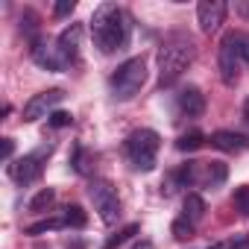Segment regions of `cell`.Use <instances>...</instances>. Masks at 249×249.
I'll return each mask as SVG.
<instances>
[{"instance_id": "1", "label": "cell", "mask_w": 249, "mask_h": 249, "mask_svg": "<svg viewBox=\"0 0 249 249\" xmlns=\"http://www.w3.org/2000/svg\"><path fill=\"white\" fill-rule=\"evenodd\" d=\"M91 38L103 53H117L129 44V21L117 3H100L91 15Z\"/></svg>"}, {"instance_id": "2", "label": "cell", "mask_w": 249, "mask_h": 249, "mask_svg": "<svg viewBox=\"0 0 249 249\" xmlns=\"http://www.w3.org/2000/svg\"><path fill=\"white\" fill-rule=\"evenodd\" d=\"M194 56H196V47H194L191 38L170 36L159 47V56H156L159 59V79H161V85H173L188 71V65L194 62Z\"/></svg>"}, {"instance_id": "3", "label": "cell", "mask_w": 249, "mask_h": 249, "mask_svg": "<svg viewBox=\"0 0 249 249\" xmlns=\"http://www.w3.org/2000/svg\"><path fill=\"white\" fill-rule=\"evenodd\" d=\"M159 150H161V138L159 132L153 129H135L129 138H126V159L135 170L141 173H150L156 167V159H159Z\"/></svg>"}, {"instance_id": "4", "label": "cell", "mask_w": 249, "mask_h": 249, "mask_svg": "<svg viewBox=\"0 0 249 249\" xmlns=\"http://www.w3.org/2000/svg\"><path fill=\"white\" fill-rule=\"evenodd\" d=\"M144 82H147V62H144V56L126 59V62H123V65L111 73V79H108L111 94H114L117 100H132V97L144 88Z\"/></svg>"}, {"instance_id": "5", "label": "cell", "mask_w": 249, "mask_h": 249, "mask_svg": "<svg viewBox=\"0 0 249 249\" xmlns=\"http://www.w3.org/2000/svg\"><path fill=\"white\" fill-rule=\"evenodd\" d=\"M229 176V167L223 161H188L179 167V173L173 176L179 185H202V188H220Z\"/></svg>"}, {"instance_id": "6", "label": "cell", "mask_w": 249, "mask_h": 249, "mask_svg": "<svg viewBox=\"0 0 249 249\" xmlns=\"http://www.w3.org/2000/svg\"><path fill=\"white\" fill-rule=\"evenodd\" d=\"M240 65H243V53H240V33H226L220 41V56H217V68H220V79L226 85H234L240 79Z\"/></svg>"}, {"instance_id": "7", "label": "cell", "mask_w": 249, "mask_h": 249, "mask_svg": "<svg viewBox=\"0 0 249 249\" xmlns=\"http://www.w3.org/2000/svg\"><path fill=\"white\" fill-rule=\"evenodd\" d=\"M88 196H91L94 211L100 214V220H103L106 226H114L123 211H120V199H117V191L111 188V182L94 179V182L88 185Z\"/></svg>"}, {"instance_id": "8", "label": "cell", "mask_w": 249, "mask_h": 249, "mask_svg": "<svg viewBox=\"0 0 249 249\" xmlns=\"http://www.w3.org/2000/svg\"><path fill=\"white\" fill-rule=\"evenodd\" d=\"M50 153H53V147L47 144V147H41V150H36V153H30V156H21L18 161L9 164V176H12L18 185H30V182H36V179L44 173V161H47Z\"/></svg>"}, {"instance_id": "9", "label": "cell", "mask_w": 249, "mask_h": 249, "mask_svg": "<svg viewBox=\"0 0 249 249\" xmlns=\"http://www.w3.org/2000/svg\"><path fill=\"white\" fill-rule=\"evenodd\" d=\"M65 100V91L62 88H50V91H41V94H33L24 106V120L33 123L38 117H50L56 111V106Z\"/></svg>"}, {"instance_id": "10", "label": "cell", "mask_w": 249, "mask_h": 249, "mask_svg": "<svg viewBox=\"0 0 249 249\" xmlns=\"http://www.w3.org/2000/svg\"><path fill=\"white\" fill-rule=\"evenodd\" d=\"M226 12L229 6L223 3V0H202V3L196 6V24L202 33H217L220 24L226 21Z\"/></svg>"}, {"instance_id": "11", "label": "cell", "mask_w": 249, "mask_h": 249, "mask_svg": "<svg viewBox=\"0 0 249 249\" xmlns=\"http://www.w3.org/2000/svg\"><path fill=\"white\" fill-rule=\"evenodd\" d=\"M33 62L44 71H62L65 68V59L59 53V47H50L44 38H36L33 41Z\"/></svg>"}, {"instance_id": "12", "label": "cell", "mask_w": 249, "mask_h": 249, "mask_svg": "<svg viewBox=\"0 0 249 249\" xmlns=\"http://www.w3.org/2000/svg\"><path fill=\"white\" fill-rule=\"evenodd\" d=\"M79 41H82V27H79V24H71V27H65V30H62V36H59L56 47H59L62 59H65V65L76 62V56H79Z\"/></svg>"}, {"instance_id": "13", "label": "cell", "mask_w": 249, "mask_h": 249, "mask_svg": "<svg viewBox=\"0 0 249 249\" xmlns=\"http://www.w3.org/2000/svg\"><path fill=\"white\" fill-rule=\"evenodd\" d=\"M211 147L223 150V153H246L249 150V138L240 135V132H231V129H220L211 135Z\"/></svg>"}, {"instance_id": "14", "label": "cell", "mask_w": 249, "mask_h": 249, "mask_svg": "<svg viewBox=\"0 0 249 249\" xmlns=\"http://www.w3.org/2000/svg\"><path fill=\"white\" fill-rule=\"evenodd\" d=\"M176 106H179V111L185 114V117H202V111H205V97L199 94V88H185L182 94H179V100H176Z\"/></svg>"}, {"instance_id": "15", "label": "cell", "mask_w": 249, "mask_h": 249, "mask_svg": "<svg viewBox=\"0 0 249 249\" xmlns=\"http://www.w3.org/2000/svg\"><path fill=\"white\" fill-rule=\"evenodd\" d=\"M202 217H205V199L199 194H188L185 196V220L196 226Z\"/></svg>"}, {"instance_id": "16", "label": "cell", "mask_w": 249, "mask_h": 249, "mask_svg": "<svg viewBox=\"0 0 249 249\" xmlns=\"http://www.w3.org/2000/svg\"><path fill=\"white\" fill-rule=\"evenodd\" d=\"M65 226H68L65 217H47V220H38V223L27 226L24 231H27L30 237H38V234H44V231H56V229H65Z\"/></svg>"}, {"instance_id": "17", "label": "cell", "mask_w": 249, "mask_h": 249, "mask_svg": "<svg viewBox=\"0 0 249 249\" xmlns=\"http://www.w3.org/2000/svg\"><path fill=\"white\" fill-rule=\"evenodd\" d=\"M202 144H205V135H202V132H196V129H191V132L179 135L176 150H182V153H194V150H199Z\"/></svg>"}, {"instance_id": "18", "label": "cell", "mask_w": 249, "mask_h": 249, "mask_svg": "<svg viewBox=\"0 0 249 249\" xmlns=\"http://www.w3.org/2000/svg\"><path fill=\"white\" fill-rule=\"evenodd\" d=\"M94 161H97V156H94V153H88V150H82V147H79V150H76V156H73V167H76V173H82V176H88V173L97 167Z\"/></svg>"}, {"instance_id": "19", "label": "cell", "mask_w": 249, "mask_h": 249, "mask_svg": "<svg viewBox=\"0 0 249 249\" xmlns=\"http://www.w3.org/2000/svg\"><path fill=\"white\" fill-rule=\"evenodd\" d=\"M53 199H56V191H53V188H41V191L30 199V211H36V214H38V211H47V208L53 205Z\"/></svg>"}, {"instance_id": "20", "label": "cell", "mask_w": 249, "mask_h": 249, "mask_svg": "<svg viewBox=\"0 0 249 249\" xmlns=\"http://www.w3.org/2000/svg\"><path fill=\"white\" fill-rule=\"evenodd\" d=\"M138 229H141L138 223H129V226H123L117 234H111V237L106 240V246H103V249H117V246H123V243H126L132 234H138Z\"/></svg>"}, {"instance_id": "21", "label": "cell", "mask_w": 249, "mask_h": 249, "mask_svg": "<svg viewBox=\"0 0 249 249\" xmlns=\"http://www.w3.org/2000/svg\"><path fill=\"white\" fill-rule=\"evenodd\" d=\"M62 217H65V223L73 226V229H85V223H88V214L82 211V205H68Z\"/></svg>"}, {"instance_id": "22", "label": "cell", "mask_w": 249, "mask_h": 249, "mask_svg": "<svg viewBox=\"0 0 249 249\" xmlns=\"http://www.w3.org/2000/svg\"><path fill=\"white\" fill-rule=\"evenodd\" d=\"M231 205H234L243 217H249V185L234 188V194H231Z\"/></svg>"}, {"instance_id": "23", "label": "cell", "mask_w": 249, "mask_h": 249, "mask_svg": "<svg viewBox=\"0 0 249 249\" xmlns=\"http://www.w3.org/2000/svg\"><path fill=\"white\" fill-rule=\"evenodd\" d=\"M170 231H173L176 240H191V237H194V223H188V220L182 217V220H176V223L170 226Z\"/></svg>"}, {"instance_id": "24", "label": "cell", "mask_w": 249, "mask_h": 249, "mask_svg": "<svg viewBox=\"0 0 249 249\" xmlns=\"http://www.w3.org/2000/svg\"><path fill=\"white\" fill-rule=\"evenodd\" d=\"M47 123H50L53 129H65V126H71V123H73V114H71V111H59V108H56V111L47 117Z\"/></svg>"}, {"instance_id": "25", "label": "cell", "mask_w": 249, "mask_h": 249, "mask_svg": "<svg viewBox=\"0 0 249 249\" xmlns=\"http://www.w3.org/2000/svg\"><path fill=\"white\" fill-rule=\"evenodd\" d=\"M73 9H76V0H62V3L53 6V15H56V18H65V15H71Z\"/></svg>"}, {"instance_id": "26", "label": "cell", "mask_w": 249, "mask_h": 249, "mask_svg": "<svg viewBox=\"0 0 249 249\" xmlns=\"http://www.w3.org/2000/svg\"><path fill=\"white\" fill-rule=\"evenodd\" d=\"M240 53H243V62L249 65V36L240 33Z\"/></svg>"}, {"instance_id": "27", "label": "cell", "mask_w": 249, "mask_h": 249, "mask_svg": "<svg viewBox=\"0 0 249 249\" xmlns=\"http://www.w3.org/2000/svg\"><path fill=\"white\" fill-rule=\"evenodd\" d=\"M12 150H15V144H12V138H3V159H6V161L12 159Z\"/></svg>"}, {"instance_id": "28", "label": "cell", "mask_w": 249, "mask_h": 249, "mask_svg": "<svg viewBox=\"0 0 249 249\" xmlns=\"http://www.w3.org/2000/svg\"><path fill=\"white\" fill-rule=\"evenodd\" d=\"M132 249H156V246H153V243H150V240H141V243H135V246H132Z\"/></svg>"}, {"instance_id": "29", "label": "cell", "mask_w": 249, "mask_h": 249, "mask_svg": "<svg viewBox=\"0 0 249 249\" xmlns=\"http://www.w3.org/2000/svg\"><path fill=\"white\" fill-rule=\"evenodd\" d=\"M246 117H249V103H246Z\"/></svg>"}]
</instances>
